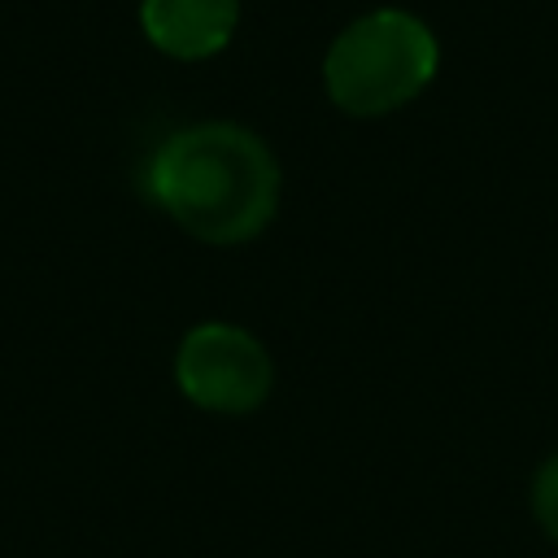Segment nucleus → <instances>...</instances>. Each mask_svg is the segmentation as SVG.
Listing matches in <instances>:
<instances>
[{"instance_id": "f03ea898", "label": "nucleus", "mask_w": 558, "mask_h": 558, "mask_svg": "<svg viewBox=\"0 0 558 558\" xmlns=\"http://www.w3.org/2000/svg\"><path fill=\"white\" fill-rule=\"evenodd\" d=\"M432 74H436V39L418 17L401 9H379L357 17L331 44L323 65L331 100L357 118L401 109L432 83Z\"/></svg>"}, {"instance_id": "f257e3e1", "label": "nucleus", "mask_w": 558, "mask_h": 558, "mask_svg": "<svg viewBox=\"0 0 558 558\" xmlns=\"http://www.w3.org/2000/svg\"><path fill=\"white\" fill-rule=\"evenodd\" d=\"M153 201L205 244H244L279 209L270 148L235 122H201L170 135L148 166Z\"/></svg>"}, {"instance_id": "39448f33", "label": "nucleus", "mask_w": 558, "mask_h": 558, "mask_svg": "<svg viewBox=\"0 0 558 558\" xmlns=\"http://www.w3.org/2000/svg\"><path fill=\"white\" fill-rule=\"evenodd\" d=\"M532 510H536L545 536L558 541V458H549V462L541 466V475H536V484H532Z\"/></svg>"}, {"instance_id": "20e7f679", "label": "nucleus", "mask_w": 558, "mask_h": 558, "mask_svg": "<svg viewBox=\"0 0 558 558\" xmlns=\"http://www.w3.org/2000/svg\"><path fill=\"white\" fill-rule=\"evenodd\" d=\"M235 9L240 0H144L140 22L161 52L179 61H196V57H214L231 39Z\"/></svg>"}, {"instance_id": "7ed1b4c3", "label": "nucleus", "mask_w": 558, "mask_h": 558, "mask_svg": "<svg viewBox=\"0 0 558 558\" xmlns=\"http://www.w3.org/2000/svg\"><path fill=\"white\" fill-rule=\"evenodd\" d=\"M174 379L187 401L218 414H248L270 397L275 366L257 336L231 323H201L183 336Z\"/></svg>"}]
</instances>
